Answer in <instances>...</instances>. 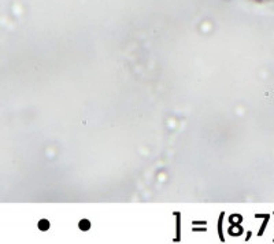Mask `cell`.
<instances>
[{
  "label": "cell",
  "instance_id": "cell-1",
  "mask_svg": "<svg viewBox=\"0 0 274 244\" xmlns=\"http://www.w3.org/2000/svg\"><path fill=\"white\" fill-rule=\"evenodd\" d=\"M80 228H82L84 230H85V229H88V228H89V222L87 221V219H84L82 222L80 223Z\"/></svg>",
  "mask_w": 274,
  "mask_h": 244
},
{
  "label": "cell",
  "instance_id": "cell-2",
  "mask_svg": "<svg viewBox=\"0 0 274 244\" xmlns=\"http://www.w3.org/2000/svg\"><path fill=\"white\" fill-rule=\"evenodd\" d=\"M38 226H40V229H43V230H44V229H48V222H47V221H41V222L38 223Z\"/></svg>",
  "mask_w": 274,
  "mask_h": 244
}]
</instances>
